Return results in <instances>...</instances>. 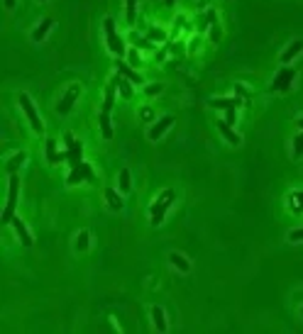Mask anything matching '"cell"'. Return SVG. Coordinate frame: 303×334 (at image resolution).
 <instances>
[{
  "mask_svg": "<svg viewBox=\"0 0 303 334\" xmlns=\"http://www.w3.org/2000/svg\"><path fill=\"white\" fill-rule=\"evenodd\" d=\"M174 198H176V193H174V191H161V193H159L156 202H152V207H150L152 224H161V222H164V215H166V210L171 207Z\"/></svg>",
  "mask_w": 303,
  "mask_h": 334,
  "instance_id": "1",
  "label": "cell"
},
{
  "mask_svg": "<svg viewBox=\"0 0 303 334\" xmlns=\"http://www.w3.org/2000/svg\"><path fill=\"white\" fill-rule=\"evenodd\" d=\"M17 193H20V178L15 173H10V186H7V202H5V210H2V222L7 224L12 217H15V207H17Z\"/></svg>",
  "mask_w": 303,
  "mask_h": 334,
  "instance_id": "2",
  "label": "cell"
},
{
  "mask_svg": "<svg viewBox=\"0 0 303 334\" xmlns=\"http://www.w3.org/2000/svg\"><path fill=\"white\" fill-rule=\"evenodd\" d=\"M103 29H105V44H108V49H110L115 56H122V54H125V42H122L120 34L115 32V22H113L110 17L103 22Z\"/></svg>",
  "mask_w": 303,
  "mask_h": 334,
  "instance_id": "3",
  "label": "cell"
},
{
  "mask_svg": "<svg viewBox=\"0 0 303 334\" xmlns=\"http://www.w3.org/2000/svg\"><path fill=\"white\" fill-rule=\"evenodd\" d=\"M294 78H296V71H294V68H289V66H284L276 76H274V81H272L269 90H272V93H286V90L291 88Z\"/></svg>",
  "mask_w": 303,
  "mask_h": 334,
  "instance_id": "4",
  "label": "cell"
},
{
  "mask_svg": "<svg viewBox=\"0 0 303 334\" xmlns=\"http://www.w3.org/2000/svg\"><path fill=\"white\" fill-rule=\"evenodd\" d=\"M20 100V108H22V112L27 115V120H30V125H32V130L37 134L44 132V125H42V120H39V115H37V110H34V105H32V100H30V95H20L17 98Z\"/></svg>",
  "mask_w": 303,
  "mask_h": 334,
  "instance_id": "5",
  "label": "cell"
},
{
  "mask_svg": "<svg viewBox=\"0 0 303 334\" xmlns=\"http://www.w3.org/2000/svg\"><path fill=\"white\" fill-rule=\"evenodd\" d=\"M64 141H66V146H69V149H66V154H69L66 164H69L71 168L81 166V164H83V144H81L78 139H74V134H66Z\"/></svg>",
  "mask_w": 303,
  "mask_h": 334,
  "instance_id": "6",
  "label": "cell"
},
{
  "mask_svg": "<svg viewBox=\"0 0 303 334\" xmlns=\"http://www.w3.org/2000/svg\"><path fill=\"white\" fill-rule=\"evenodd\" d=\"M78 95H81V85H76L74 83V85L64 93V98L59 100V108H57V110H59L61 115H69V112H71V108H74V103L78 100Z\"/></svg>",
  "mask_w": 303,
  "mask_h": 334,
  "instance_id": "7",
  "label": "cell"
},
{
  "mask_svg": "<svg viewBox=\"0 0 303 334\" xmlns=\"http://www.w3.org/2000/svg\"><path fill=\"white\" fill-rule=\"evenodd\" d=\"M81 181H93V171H91L88 164H81V166L71 168V173H69V178H66L69 186H76V183H81Z\"/></svg>",
  "mask_w": 303,
  "mask_h": 334,
  "instance_id": "8",
  "label": "cell"
},
{
  "mask_svg": "<svg viewBox=\"0 0 303 334\" xmlns=\"http://www.w3.org/2000/svg\"><path fill=\"white\" fill-rule=\"evenodd\" d=\"M174 125V117L171 115H164V117H159L154 125H152V130H150V139L152 141H156V139H161V134L166 132L169 127Z\"/></svg>",
  "mask_w": 303,
  "mask_h": 334,
  "instance_id": "9",
  "label": "cell"
},
{
  "mask_svg": "<svg viewBox=\"0 0 303 334\" xmlns=\"http://www.w3.org/2000/svg\"><path fill=\"white\" fill-rule=\"evenodd\" d=\"M113 81L118 83V90H120V95H122L125 100H130V98L135 95V88H132V81H130V78H125L122 73H118V76H113Z\"/></svg>",
  "mask_w": 303,
  "mask_h": 334,
  "instance_id": "10",
  "label": "cell"
},
{
  "mask_svg": "<svg viewBox=\"0 0 303 334\" xmlns=\"http://www.w3.org/2000/svg\"><path fill=\"white\" fill-rule=\"evenodd\" d=\"M10 224L15 227V234L20 237V242H22L25 247H32V237H30V232H27V227L22 224V220H20V217H12V220H10Z\"/></svg>",
  "mask_w": 303,
  "mask_h": 334,
  "instance_id": "11",
  "label": "cell"
},
{
  "mask_svg": "<svg viewBox=\"0 0 303 334\" xmlns=\"http://www.w3.org/2000/svg\"><path fill=\"white\" fill-rule=\"evenodd\" d=\"M115 66H118V73H122L125 78H130L132 83H142V76L135 71V66H130V64H125V61H115Z\"/></svg>",
  "mask_w": 303,
  "mask_h": 334,
  "instance_id": "12",
  "label": "cell"
},
{
  "mask_svg": "<svg viewBox=\"0 0 303 334\" xmlns=\"http://www.w3.org/2000/svg\"><path fill=\"white\" fill-rule=\"evenodd\" d=\"M301 52H303V42H301V39L291 42V44H289V49L281 54V64H291V61H294V59H296Z\"/></svg>",
  "mask_w": 303,
  "mask_h": 334,
  "instance_id": "13",
  "label": "cell"
},
{
  "mask_svg": "<svg viewBox=\"0 0 303 334\" xmlns=\"http://www.w3.org/2000/svg\"><path fill=\"white\" fill-rule=\"evenodd\" d=\"M215 125H218V130H220V134L225 137V139L230 141V144H232V146H237V144H240V134H237V132H232V127H230V122H227V120H218Z\"/></svg>",
  "mask_w": 303,
  "mask_h": 334,
  "instance_id": "14",
  "label": "cell"
},
{
  "mask_svg": "<svg viewBox=\"0 0 303 334\" xmlns=\"http://www.w3.org/2000/svg\"><path fill=\"white\" fill-rule=\"evenodd\" d=\"M211 108H215V110H232V108H240V98H213V100H211Z\"/></svg>",
  "mask_w": 303,
  "mask_h": 334,
  "instance_id": "15",
  "label": "cell"
},
{
  "mask_svg": "<svg viewBox=\"0 0 303 334\" xmlns=\"http://www.w3.org/2000/svg\"><path fill=\"white\" fill-rule=\"evenodd\" d=\"M169 261H171V266H176L181 273H188V271H191L188 259H186L183 254H179V251H171V254H169Z\"/></svg>",
  "mask_w": 303,
  "mask_h": 334,
  "instance_id": "16",
  "label": "cell"
},
{
  "mask_svg": "<svg viewBox=\"0 0 303 334\" xmlns=\"http://www.w3.org/2000/svg\"><path fill=\"white\" fill-rule=\"evenodd\" d=\"M52 27H54V22H52L49 17H44V20L39 22V27L32 32V39H34V42H42V39L49 34V29H52Z\"/></svg>",
  "mask_w": 303,
  "mask_h": 334,
  "instance_id": "17",
  "label": "cell"
},
{
  "mask_svg": "<svg viewBox=\"0 0 303 334\" xmlns=\"http://www.w3.org/2000/svg\"><path fill=\"white\" fill-rule=\"evenodd\" d=\"M115 90H118V83L110 81V85L105 88V100H103V110L100 112H110L113 110V98H115Z\"/></svg>",
  "mask_w": 303,
  "mask_h": 334,
  "instance_id": "18",
  "label": "cell"
},
{
  "mask_svg": "<svg viewBox=\"0 0 303 334\" xmlns=\"http://www.w3.org/2000/svg\"><path fill=\"white\" fill-rule=\"evenodd\" d=\"M152 317H154V327H156L159 332H166V330H169V325H166V315H164V310H161V307H152Z\"/></svg>",
  "mask_w": 303,
  "mask_h": 334,
  "instance_id": "19",
  "label": "cell"
},
{
  "mask_svg": "<svg viewBox=\"0 0 303 334\" xmlns=\"http://www.w3.org/2000/svg\"><path fill=\"white\" fill-rule=\"evenodd\" d=\"M98 122H100V132H103V137H105V139H113V125H110V112H100Z\"/></svg>",
  "mask_w": 303,
  "mask_h": 334,
  "instance_id": "20",
  "label": "cell"
},
{
  "mask_svg": "<svg viewBox=\"0 0 303 334\" xmlns=\"http://www.w3.org/2000/svg\"><path fill=\"white\" fill-rule=\"evenodd\" d=\"M125 20L132 27V22L137 20V0H125Z\"/></svg>",
  "mask_w": 303,
  "mask_h": 334,
  "instance_id": "21",
  "label": "cell"
},
{
  "mask_svg": "<svg viewBox=\"0 0 303 334\" xmlns=\"http://www.w3.org/2000/svg\"><path fill=\"white\" fill-rule=\"evenodd\" d=\"M105 200H108V205H110L113 210H122V205H125V202L120 200V195H118L113 188H108V191H105Z\"/></svg>",
  "mask_w": 303,
  "mask_h": 334,
  "instance_id": "22",
  "label": "cell"
},
{
  "mask_svg": "<svg viewBox=\"0 0 303 334\" xmlns=\"http://www.w3.org/2000/svg\"><path fill=\"white\" fill-rule=\"evenodd\" d=\"M25 159H27V156H25L22 151H17V154H15V156H12V159L7 161V166H5V168H7L10 173H15V171H17V168H20V166L25 164Z\"/></svg>",
  "mask_w": 303,
  "mask_h": 334,
  "instance_id": "23",
  "label": "cell"
},
{
  "mask_svg": "<svg viewBox=\"0 0 303 334\" xmlns=\"http://www.w3.org/2000/svg\"><path fill=\"white\" fill-rule=\"evenodd\" d=\"M120 191H122V193H130V191H132V181H130V171H127V168L120 171Z\"/></svg>",
  "mask_w": 303,
  "mask_h": 334,
  "instance_id": "24",
  "label": "cell"
},
{
  "mask_svg": "<svg viewBox=\"0 0 303 334\" xmlns=\"http://www.w3.org/2000/svg\"><path fill=\"white\" fill-rule=\"evenodd\" d=\"M88 244H91V234L83 229V232H78V237H76V249H81V251H86L88 249Z\"/></svg>",
  "mask_w": 303,
  "mask_h": 334,
  "instance_id": "25",
  "label": "cell"
},
{
  "mask_svg": "<svg viewBox=\"0 0 303 334\" xmlns=\"http://www.w3.org/2000/svg\"><path fill=\"white\" fill-rule=\"evenodd\" d=\"M57 141L54 139H47V161L49 164H57Z\"/></svg>",
  "mask_w": 303,
  "mask_h": 334,
  "instance_id": "26",
  "label": "cell"
},
{
  "mask_svg": "<svg viewBox=\"0 0 303 334\" xmlns=\"http://www.w3.org/2000/svg\"><path fill=\"white\" fill-rule=\"evenodd\" d=\"M147 39H150V42H164V39H166V34H164V29H159V27H150Z\"/></svg>",
  "mask_w": 303,
  "mask_h": 334,
  "instance_id": "27",
  "label": "cell"
},
{
  "mask_svg": "<svg viewBox=\"0 0 303 334\" xmlns=\"http://www.w3.org/2000/svg\"><path fill=\"white\" fill-rule=\"evenodd\" d=\"M130 39H132V44H137L140 49H152V42H150V39H140L137 34H130Z\"/></svg>",
  "mask_w": 303,
  "mask_h": 334,
  "instance_id": "28",
  "label": "cell"
},
{
  "mask_svg": "<svg viewBox=\"0 0 303 334\" xmlns=\"http://www.w3.org/2000/svg\"><path fill=\"white\" fill-rule=\"evenodd\" d=\"M294 154H296V156H303V134H299V137L294 139Z\"/></svg>",
  "mask_w": 303,
  "mask_h": 334,
  "instance_id": "29",
  "label": "cell"
},
{
  "mask_svg": "<svg viewBox=\"0 0 303 334\" xmlns=\"http://www.w3.org/2000/svg\"><path fill=\"white\" fill-rule=\"evenodd\" d=\"M161 90H164V85H161V83H154V85H147V88H145V93H147V95H159Z\"/></svg>",
  "mask_w": 303,
  "mask_h": 334,
  "instance_id": "30",
  "label": "cell"
},
{
  "mask_svg": "<svg viewBox=\"0 0 303 334\" xmlns=\"http://www.w3.org/2000/svg\"><path fill=\"white\" fill-rule=\"evenodd\" d=\"M235 93H237V95H240V98H244V100H247V103H249V93H247V90H244V85H242V83H237V85H235Z\"/></svg>",
  "mask_w": 303,
  "mask_h": 334,
  "instance_id": "31",
  "label": "cell"
},
{
  "mask_svg": "<svg viewBox=\"0 0 303 334\" xmlns=\"http://www.w3.org/2000/svg\"><path fill=\"white\" fill-rule=\"evenodd\" d=\"M289 242H303V227L301 229H294V232L289 234Z\"/></svg>",
  "mask_w": 303,
  "mask_h": 334,
  "instance_id": "32",
  "label": "cell"
},
{
  "mask_svg": "<svg viewBox=\"0 0 303 334\" xmlns=\"http://www.w3.org/2000/svg\"><path fill=\"white\" fill-rule=\"evenodd\" d=\"M294 200H299V205H296V210L301 212V210H303V191H299V193H294Z\"/></svg>",
  "mask_w": 303,
  "mask_h": 334,
  "instance_id": "33",
  "label": "cell"
},
{
  "mask_svg": "<svg viewBox=\"0 0 303 334\" xmlns=\"http://www.w3.org/2000/svg\"><path fill=\"white\" fill-rule=\"evenodd\" d=\"M127 59H130V64H132V66H140V54H137V52H130V56H127Z\"/></svg>",
  "mask_w": 303,
  "mask_h": 334,
  "instance_id": "34",
  "label": "cell"
},
{
  "mask_svg": "<svg viewBox=\"0 0 303 334\" xmlns=\"http://www.w3.org/2000/svg\"><path fill=\"white\" fill-rule=\"evenodd\" d=\"M142 120H145V122H150V120H154V115H152V110H150V108H145V110H142Z\"/></svg>",
  "mask_w": 303,
  "mask_h": 334,
  "instance_id": "35",
  "label": "cell"
},
{
  "mask_svg": "<svg viewBox=\"0 0 303 334\" xmlns=\"http://www.w3.org/2000/svg\"><path fill=\"white\" fill-rule=\"evenodd\" d=\"M225 112H227V122L235 125V108H232V110H225Z\"/></svg>",
  "mask_w": 303,
  "mask_h": 334,
  "instance_id": "36",
  "label": "cell"
},
{
  "mask_svg": "<svg viewBox=\"0 0 303 334\" xmlns=\"http://www.w3.org/2000/svg\"><path fill=\"white\" fill-rule=\"evenodd\" d=\"M2 5H5L7 10H12V7H15V0H2Z\"/></svg>",
  "mask_w": 303,
  "mask_h": 334,
  "instance_id": "37",
  "label": "cell"
},
{
  "mask_svg": "<svg viewBox=\"0 0 303 334\" xmlns=\"http://www.w3.org/2000/svg\"><path fill=\"white\" fill-rule=\"evenodd\" d=\"M299 127H303V117H301V120H299Z\"/></svg>",
  "mask_w": 303,
  "mask_h": 334,
  "instance_id": "38",
  "label": "cell"
},
{
  "mask_svg": "<svg viewBox=\"0 0 303 334\" xmlns=\"http://www.w3.org/2000/svg\"><path fill=\"white\" fill-rule=\"evenodd\" d=\"M166 5H174V0H166Z\"/></svg>",
  "mask_w": 303,
  "mask_h": 334,
  "instance_id": "39",
  "label": "cell"
},
{
  "mask_svg": "<svg viewBox=\"0 0 303 334\" xmlns=\"http://www.w3.org/2000/svg\"><path fill=\"white\" fill-rule=\"evenodd\" d=\"M301 317H303V310H301Z\"/></svg>",
  "mask_w": 303,
  "mask_h": 334,
  "instance_id": "40",
  "label": "cell"
}]
</instances>
